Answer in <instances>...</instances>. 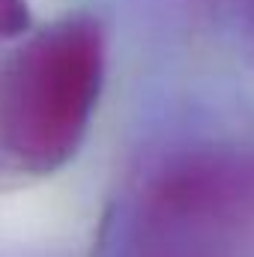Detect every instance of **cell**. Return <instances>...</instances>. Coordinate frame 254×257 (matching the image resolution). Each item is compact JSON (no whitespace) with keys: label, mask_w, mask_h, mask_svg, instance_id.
<instances>
[{"label":"cell","mask_w":254,"mask_h":257,"mask_svg":"<svg viewBox=\"0 0 254 257\" xmlns=\"http://www.w3.org/2000/svg\"><path fill=\"white\" fill-rule=\"evenodd\" d=\"M102 72V33L87 18H66L24 48L6 99V138L24 165L51 171L75 153Z\"/></svg>","instance_id":"6da1fadb"},{"label":"cell","mask_w":254,"mask_h":257,"mask_svg":"<svg viewBox=\"0 0 254 257\" xmlns=\"http://www.w3.org/2000/svg\"><path fill=\"white\" fill-rule=\"evenodd\" d=\"M27 24L24 0H0V36H12Z\"/></svg>","instance_id":"7a4b0ae2"}]
</instances>
